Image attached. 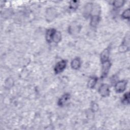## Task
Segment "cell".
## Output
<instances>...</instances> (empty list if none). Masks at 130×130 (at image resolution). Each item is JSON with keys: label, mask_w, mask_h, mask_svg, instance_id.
<instances>
[{"label": "cell", "mask_w": 130, "mask_h": 130, "mask_svg": "<svg viewBox=\"0 0 130 130\" xmlns=\"http://www.w3.org/2000/svg\"><path fill=\"white\" fill-rule=\"evenodd\" d=\"M130 39H129V33L127 32L124 37L121 44L119 47L118 51L120 53H125L129 50L130 45Z\"/></svg>", "instance_id": "6da1fadb"}, {"label": "cell", "mask_w": 130, "mask_h": 130, "mask_svg": "<svg viewBox=\"0 0 130 130\" xmlns=\"http://www.w3.org/2000/svg\"><path fill=\"white\" fill-rule=\"evenodd\" d=\"M127 81L125 80H122L117 81L114 84L115 90L117 93H122L125 91L126 88Z\"/></svg>", "instance_id": "7a4b0ae2"}, {"label": "cell", "mask_w": 130, "mask_h": 130, "mask_svg": "<svg viewBox=\"0 0 130 130\" xmlns=\"http://www.w3.org/2000/svg\"><path fill=\"white\" fill-rule=\"evenodd\" d=\"M101 63H102V71H101V78L102 79H104L106 78L108 75V73L110 71V70L111 67V63L110 60H109L107 61Z\"/></svg>", "instance_id": "3957f363"}, {"label": "cell", "mask_w": 130, "mask_h": 130, "mask_svg": "<svg viewBox=\"0 0 130 130\" xmlns=\"http://www.w3.org/2000/svg\"><path fill=\"white\" fill-rule=\"evenodd\" d=\"M98 92L100 95L105 98L109 96L110 94V90L109 85L106 83L102 84L99 88Z\"/></svg>", "instance_id": "277c9868"}, {"label": "cell", "mask_w": 130, "mask_h": 130, "mask_svg": "<svg viewBox=\"0 0 130 130\" xmlns=\"http://www.w3.org/2000/svg\"><path fill=\"white\" fill-rule=\"evenodd\" d=\"M67 65V61L66 60L63 59L58 62H57L54 68V71L56 74H58L62 72H63L66 69Z\"/></svg>", "instance_id": "5b68a950"}, {"label": "cell", "mask_w": 130, "mask_h": 130, "mask_svg": "<svg viewBox=\"0 0 130 130\" xmlns=\"http://www.w3.org/2000/svg\"><path fill=\"white\" fill-rule=\"evenodd\" d=\"M57 30L54 28H50L48 29L45 34V40L48 43H51L53 42L54 36Z\"/></svg>", "instance_id": "8992f818"}, {"label": "cell", "mask_w": 130, "mask_h": 130, "mask_svg": "<svg viewBox=\"0 0 130 130\" xmlns=\"http://www.w3.org/2000/svg\"><path fill=\"white\" fill-rule=\"evenodd\" d=\"M81 29V26L79 24H78L77 23H75V22H74L73 23V24H71L69 26L68 32H69V34L71 35H75L79 33Z\"/></svg>", "instance_id": "52a82bcc"}, {"label": "cell", "mask_w": 130, "mask_h": 130, "mask_svg": "<svg viewBox=\"0 0 130 130\" xmlns=\"http://www.w3.org/2000/svg\"><path fill=\"white\" fill-rule=\"evenodd\" d=\"M110 53V47L109 46L104 49L100 54V60L101 63L107 61L109 60Z\"/></svg>", "instance_id": "ba28073f"}, {"label": "cell", "mask_w": 130, "mask_h": 130, "mask_svg": "<svg viewBox=\"0 0 130 130\" xmlns=\"http://www.w3.org/2000/svg\"><path fill=\"white\" fill-rule=\"evenodd\" d=\"M71 95L69 93H66L62 95V96L58 99L57 105L59 107H63L70 100Z\"/></svg>", "instance_id": "9c48e42d"}, {"label": "cell", "mask_w": 130, "mask_h": 130, "mask_svg": "<svg viewBox=\"0 0 130 130\" xmlns=\"http://www.w3.org/2000/svg\"><path fill=\"white\" fill-rule=\"evenodd\" d=\"M93 4L92 3H88L85 5L83 11L84 17H88L91 15L93 9Z\"/></svg>", "instance_id": "30bf717a"}, {"label": "cell", "mask_w": 130, "mask_h": 130, "mask_svg": "<svg viewBox=\"0 0 130 130\" xmlns=\"http://www.w3.org/2000/svg\"><path fill=\"white\" fill-rule=\"evenodd\" d=\"M81 65V59L79 57H76L74 58L71 62V67L72 69L77 70L80 69Z\"/></svg>", "instance_id": "8fae6325"}, {"label": "cell", "mask_w": 130, "mask_h": 130, "mask_svg": "<svg viewBox=\"0 0 130 130\" xmlns=\"http://www.w3.org/2000/svg\"><path fill=\"white\" fill-rule=\"evenodd\" d=\"M98 81V78L96 76H91L90 77L88 82L87 87L90 89H93L95 86Z\"/></svg>", "instance_id": "7c38bea8"}, {"label": "cell", "mask_w": 130, "mask_h": 130, "mask_svg": "<svg viewBox=\"0 0 130 130\" xmlns=\"http://www.w3.org/2000/svg\"><path fill=\"white\" fill-rule=\"evenodd\" d=\"M125 1L124 0H116L113 2L112 5L115 9H119L121 8L125 4Z\"/></svg>", "instance_id": "4fadbf2b"}, {"label": "cell", "mask_w": 130, "mask_h": 130, "mask_svg": "<svg viewBox=\"0 0 130 130\" xmlns=\"http://www.w3.org/2000/svg\"><path fill=\"white\" fill-rule=\"evenodd\" d=\"M79 2L78 1H71L69 3V9L73 11L76 10L79 6Z\"/></svg>", "instance_id": "5bb4252c"}, {"label": "cell", "mask_w": 130, "mask_h": 130, "mask_svg": "<svg viewBox=\"0 0 130 130\" xmlns=\"http://www.w3.org/2000/svg\"><path fill=\"white\" fill-rule=\"evenodd\" d=\"M121 103L124 105H128L129 104V92H125L121 99Z\"/></svg>", "instance_id": "9a60e30c"}, {"label": "cell", "mask_w": 130, "mask_h": 130, "mask_svg": "<svg viewBox=\"0 0 130 130\" xmlns=\"http://www.w3.org/2000/svg\"><path fill=\"white\" fill-rule=\"evenodd\" d=\"M55 16V12L54 10L52 8H49L48 9V11L46 12V17H48L49 20H52L53 18Z\"/></svg>", "instance_id": "2e32d148"}, {"label": "cell", "mask_w": 130, "mask_h": 130, "mask_svg": "<svg viewBox=\"0 0 130 130\" xmlns=\"http://www.w3.org/2000/svg\"><path fill=\"white\" fill-rule=\"evenodd\" d=\"M121 17L123 19H126L128 21L130 19V10L128 8L126 10H125L123 13L121 14Z\"/></svg>", "instance_id": "e0dca14e"}, {"label": "cell", "mask_w": 130, "mask_h": 130, "mask_svg": "<svg viewBox=\"0 0 130 130\" xmlns=\"http://www.w3.org/2000/svg\"><path fill=\"white\" fill-rule=\"evenodd\" d=\"M61 40V34L59 31H56L54 38L53 42L55 43H58Z\"/></svg>", "instance_id": "ac0fdd59"}, {"label": "cell", "mask_w": 130, "mask_h": 130, "mask_svg": "<svg viewBox=\"0 0 130 130\" xmlns=\"http://www.w3.org/2000/svg\"><path fill=\"white\" fill-rule=\"evenodd\" d=\"M93 113L97 111L99 109V106L98 104H96V103L92 102L91 103V108L90 109Z\"/></svg>", "instance_id": "d6986e66"}, {"label": "cell", "mask_w": 130, "mask_h": 130, "mask_svg": "<svg viewBox=\"0 0 130 130\" xmlns=\"http://www.w3.org/2000/svg\"><path fill=\"white\" fill-rule=\"evenodd\" d=\"M7 80H8V83H6V85H8L9 87V86H13V85H13V80H12L11 78H9V79H8Z\"/></svg>", "instance_id": "ffe728a7"}]
</instances>
